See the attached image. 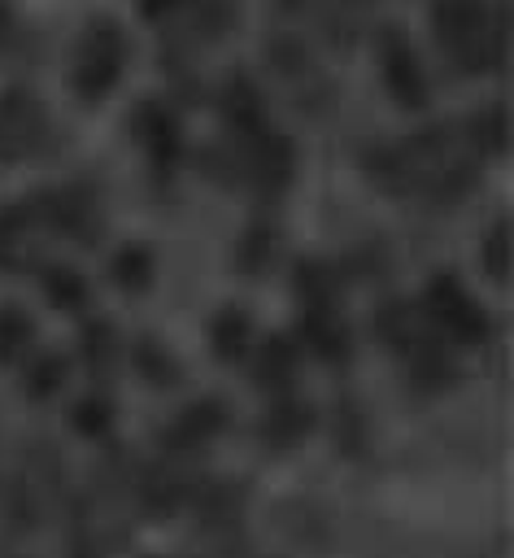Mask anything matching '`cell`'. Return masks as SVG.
<instances>
[{"instance_id":"1","label":"cell","mask_w":514,"mask_h":558,"mask_svg":"<svg viewBox=\"0 0 514 558\" xmlns=\"http://www.w3.org/2000/svg\"><path fill=\"white\" fill-rule=\"evenodd\" d=\"M440 39L457 57H479L484 52V13L475 4L453 0L449 9H440Z\"/></svg>"},{"instance_id":"2","label":"cell","mask_w":514,"mask_h":558,"mask_svg":"<svg viewBox=\"0 0 514 558\" xmlns=\"http://www.w3.org/2000/svg\"><path fill=\"white\" fill-rule=\"evenodd\" d=\"M35 122H39V118H35L30 100H4V105H0V153H4V144H9V140L17 144L13 153H22V148L30 144L26 135L35 131Z\"/></svg>"}]
</instances>
